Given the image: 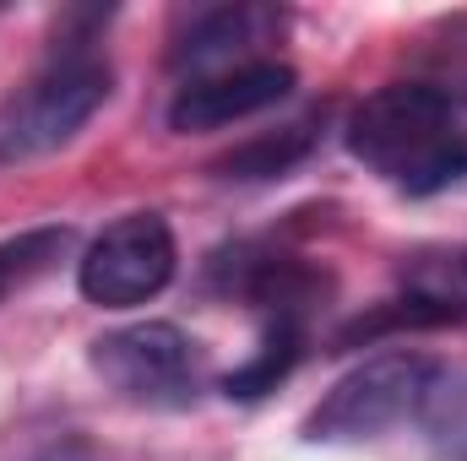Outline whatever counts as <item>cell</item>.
I'll return each mask as SVG.
<instances>
[{
	"label": "cell",
	"instance_id": "cell-6",
	"mask_svg": "<svg viewBox=\"0 0 467 461\" xmlns=\"http://www.w3.org/2000/svg\"><path fill=\"white\" fill-rule=\"evenodd\" d=\"M294 93V66L283 60H250V66H234L218 77H191L174 104H169V125L174 130H223L234 119H250L272 104H283Z\"/></svg>",
	"mask_w": 467,
	"mask_h": 461
},
{
	"label": "cell",
	"instance_id": "cell-9",
	"mask_svg": "<svg viewBox=\"0 0 467 461\" xmlns=\"http://www.w3.org/2000/svg\"><path fill=\"white\" fill-rule=\"evenodd\" d=\"M71 239L77 233L66 229V223H44V229H22V233H11V239H0V299H11V293L33 288L38 277H49L66 261Z\"/></svg>",
	"mask_w": 467,
	"mask_h": 461
},
{
	"label": "cell",
	"instance_id": "cell-1",
	"mask_svg": "<svg viewBox=\"0 0 467 461\" xmlns=\"http://www.w3.org/2000/svg\"><path fill=\"white\" fill-rule=\"evenodd\" d=\"M348 152L408 196H435L467 179V130H451V104L419 82L369 93L348 119Z\"/></svg>",
	"mask_w": 467,
	"mask_h": 461
},
{
	"label": "cell",
	"instance_id": "cell-3",
	"mask_svg": "<svg viewBox=\"0 0 467 461\" xmlns=\"http://www.w3.org/2000/svg\"><path fill=\"white\" fill-rule=\"evenodd\" d=\"M441 391V364L430 353H380L348 369L305 418V440H375L402 418L424 413Z\"/></svg>",
	"mask_w": 467,
	"mask_h": 461
},
{
	"label": "cell",
	"instance_id": "cell-10",
	"mask_svg": "<svg viewBox=\"0 0 467 461\" xmlns=\"http://www.w3.org/2000/svg\"><path fill=\"white\" fill-rule=\"evenodd\" d=\"M419 44L424 49H419V77L413 82L430 87L446 104H467V11L435 22Z\"/></svg>",
	"mask_w": 467,
	"mask_h": 461
},
{
	"label": "cell",
	"instance_id": "cell-5",
	"mask_svg": "<svg viewBox=\"0 0 467 461\" xmlns=\"http://www.w3.org/2000/svg\"><path fill=\"white\" fill-rule=\"evenodd\" d=\"M93 369L109 391L130 402L180 407L202 380V347L169 321H136L93 343Z\"/></svg>",
	"mask_w": 467,
	"mask_h": 461
},
{
	"label": "cell",
	"instance_id": "cell-8",
	"mask_svg": "<svg viewBox=\"0 0 467 461\" xmlns=\"http://www.w3.org/2000/svg\"><path fill=\"white\" fill-rule=\"evenodd\" d=\"M321 125H327V115L310 109V115L288 119L277 130H261L244 147H234L229 158H218V174L223 179H283L288 169H299L321 147Z\"/></svg>",
	"mask_w": 467,
	"mask_h": 461
},
{
	"label": "cell",
	"instance_id": "cell-11",
	"mask_svg": "<svg viewBox=\"0 0 467 461\" xmlns=\"http://www.w3.org/2000/svg\"><path fill=\"white\" fill-rule=\"evenodd\" d=\"M299 353H305V326H266L261 353H255L250 364H239V369H234L229 380H223V391H229L234 402H255V396L277 391V385L294 374Z\"/></svg>",
	"mask_w": 467,
	"mask_h": 461
},
{
	"label": "cell",
	"instance_id": "cell-2",
	"mask_svg": "<svg viewBox=\"0 0 467 461\" xmlns=\"http://www.w3.org/2000/svg\"><path fill=\"white\" fill-rule=\"evenodd\" d=\"M109 60L93 49L55 55L27 87L0 104V163H27L66 147L88 119L109 104Z\"/></svg>",
	"mask_w": 467,
	"mask_h": 461
},
{
	"label": "cell",
	"instance_id": "cell-7",
	"mask_svg": "<svg viewBox=\"0 0 467 461\" xmlns=\"http://www.w3.org/2000/svg\"><path fill=\"white\" fill-rule=\"evenodd\" d=\"M288 27V16L277 5H218V11H202L191 22V33L174 44V66H191L202 77H218L234 66H250L244 55H255L261 44H272L277 33Z\"/></svg>",
	"mask_w": 467,
	"mask_h": 461
},
{
	"label": "cell",
	"instance_id": "cell-4",
	"mask_svg": "<svg viewBox=\"0 0 467 461\" xmlns=\"http://www.w3.org/2000/svg\"><path fill=\"white\" fill-rule=\"evenodd\" d=\"M174 261H180L174 229L158 212H130L88 244V255L77 261V288L88 304L130 310V304H147L152 293L169 288Z\"/></svg>",
	"mask_w": 467,
	"mask_h": 461
},
{
	"label": "cell",
	"instance_id": "cell-12",
	"mask_svg": "<svg viewBox=\"0 0 467 461\" xmlns=\"http://www.w3.org/2000/svg\"><path fill=\"white\" fill-rule=\"evenodd\" d=\"M446 321H462V310H457L451 299H430V293H419V299H391L386 310L358 315L353 326H343L337 343L353 347V343H375L380 332H397V326H446Z\"/></svg>",
	"mask_w": 467,
	"mask_h": 461
},
{
	"label": "cell",
	"instance_id": "cell-13",
	"mask_svg": "<svg viewBox=\"0 0 467 461\" xmlns=\"http://www.w3.org/2000/svg\"><path fill=\"white\" fill-rule=\"evenodd\" d=\"M462 271H467V261H462Z\"/></svg>",
	"mask_w": 467,
	"mask_h": 461
}]
</instances>
